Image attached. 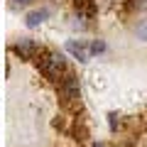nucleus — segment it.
Listing matches in <instances>:
<instances>
[{
	"mask_svg": "<svg viewBox=\"0 0 147 147\" xmlns=\"http://www.w3.org/2000/svg\"><path fill=\"white\" fill-rule=\"evenodd\" d=\"M93 147H105V145H103V142H93Z\"/></svg>",
	"mask_w": 147,
	"mask_h": 147,
	"instance_id": "9b49d317",
	"label": "nucleus"
},
{
	"mask_svg": "<svg viewBox=\"0 0 147 147\" xmlns=\"http://www.w3.org/2000/svg\"><path fill=\"white\" fill-rule=\"evenodd\" d=\"M17 3H20V5H27V3H32V0H12V3H10V7H15Z\"/></svg>",
	"mask_w": 147,
	"mask_h": 147,
	"instance_id": "9d476101",
	"label": "nucleus"
},
{
	"mask_svg": "<svg viewBox=\"0 0 147 147\" xmlns=\"http://www.w3.org/2000/svg\"><path fill=\"white\" fill-rule=\"evenodd\" d=\"M49 15H52V10H49V7H39V10H32L30 15H27V20H25V22H27V27H30V30H32V27L42 25V22L47 20Z\"/></svg>",
	"mask_w": 147,
	"mask_h": 147,
	"instance_id": "423d86ee",
	"label": "nucleus"
},
{
	"mask_svg": "<svg viewBox=\"0 0 147 147\" xmlns=\"http://www.w3.org/2000/svg\"><path fill=\"white\" fill-rule=\"evenodd\" d=\"M69 135L74 137L76 142H86L88 140V125H86L84 118H71V127H69Z\"/></svg>",
	"mask_w": 147,
	"mask_h": 147,
	"instance_id": "20e7f679",
	"label": "nucleus"
},
{
	"mask_svg": "<svg viewBox=\"0 0 147 147\" xmlns=\"http://www.w3.org/2000/svg\"><path fill=\"white\" fill-rule=\"evenodd\" d=\"M12 54H17L20 59H25V61H32V59H37V54L42 52V47L32 39V37H20L15 44H12Z\"/></svg>",
	"mask_w": 147,
	"mask_h": 147,
	"instance_id": "7ed1b4c3",
	"label": "nucleus"
},
{
	"mask_svg": "<svg viewBox=\"0 0 147 147\" xmlns=\"http://www.w3.org/2000/svg\"><path fill=\"white\" fill-rule=\"evenodd\" d=\"M57 96H59V105L66 113H79L81 110V86H79V76L66 69L61 74V79L57 81Z\"/></svg>",
	"mask_w": 147,
	"mask_h": 147,
	"instance_id": "f257e3e1",
	"label": "nucleus"
},
{
	"mask_svg": "<svg viewBox=\"0 0 147 147\" xmlns=\"http://www.w3.org/2000/svg\"><path fill=\"white\" fill-rule=\"evenodd\" d=\"M34 61H37L39 74H42L49 84H57V81L61 79V74L69 69L66 57H64V54H59V52H52V49H42V52L37 54Z\"/></svg>",
	"mask_w": 147,
	"mask_h": 147,
	"instance_id": "f03ea898",
	"label": "nucleus"
},
{
	"mask_svg": "<svg viewBox=\"0 0 147 147\" xmlns=\"http://www.w3.org/2000/svg\"><path fill=\"white\" fill-rule=\"evenodd\" d=\"M135 37L140 42H147V20H140L135 25Z\"/></svg>",
	"mask_w": 147,
	"mask_h": 147,
	"instance_id": "1a4fd4ad",
	"label": "nucleus"
},
{
	"mask_svg": "<svg viewBox=\"0 0 147 147\" xmlns=\"http://www.w3.org/2000/svg\"><path fill=\"white\" fill-rule=\"evenodd\" d=\"M113 147H127V145H113Z\"/></svg>",
	"mask_w": 147,
	"mask_h": 147,
	"instance_id": "f8f14e48",
	"label": "nucleus"
},
{
	"mask_svg": "<svg viewBox=\"0 0 147 147\" xmlns=\"http://www.w3.org/2000/svg\"><path fill=\"white\" fill-rule=\"evenodd\" d=\"M105 52H108V44L103 39H93L88 44V54H105Z\"/></svg>",
	"mask_w": 147,
	"mask_h": 147,
	"instance_id": "0eeeda50",
	"label": "nucleus"
},
{
	"mask_svg": "<svg viewBox=\"0 0 147 147\" xmlns=\"http://www.w3.org/2000/svg\"><path fill=\"white\" fill-rule=\"evenodd\" d=\"M66 49L74 54V59H79L81 64L88 61V44H86L84 39H79V42H76V39H71V42L66 44Z\"/></svg>",
	"mask_w": 147,
	"mask_h": 147,
	"instance_id": "39448f33",
	"label": "nucleus"
},
{
	"mask_svg": "<svg viewBox=\"0 0 147 147\" xmlns=\"http://www.w3.org/2000/svg\"><path fill=\"white\" fill-rule=\"evenodd\" d=\"M108 123H110V132H120L123 130V118L118 113H110L108 115Z\"/></svg>",
	"mask_w": 147,
	"mask_h": 147,
	"instance_id": "6e6552de",
	"label": "nucleus"
}]
</instances>
